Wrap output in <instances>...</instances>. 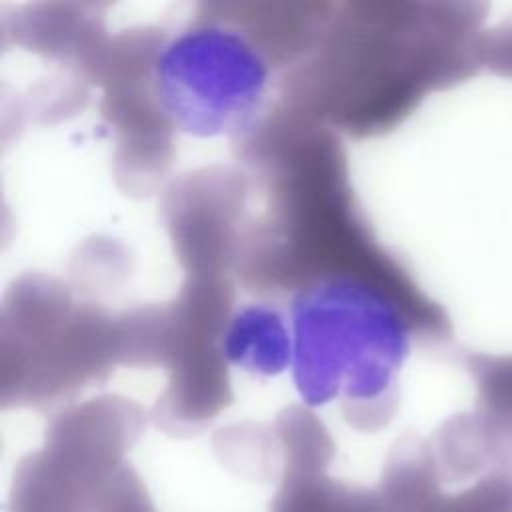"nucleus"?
Wrapping results in <instances>:
<instances>
[{
  "label": "nucleus",
  "mask_w": 512,
  "mask_h": 512,
  "mask_svg": "<svg viewBox=\"0 0 512 512\" xmlns=\"http://www.w3.org/2000/svg\"><path fill=\"white\" fill-rule=\"evenodd\" d=\"M336 276L292 302L294 384L308 406L342 398L348 422L374 432L394 414V382L412 332L448 338V318L420 292ZM396 290H414L396 288Z\"/></svg>",
  "instance_id": "nucleus-1"
},
{
  "label": "nucleus",
  "mask_w": 512,
  "mask_h": 512,
  "mask_svg": "<svg viewBox=\"0 0 512 512\" xmlns=\"http://www.w3.org/2000/svg\"><path fill=\"white\" fill-rule=\"evenodd\" d=\"M152 82L158 108L178 128L216 136L254 126L268 96L270 66L238 28L206 22L158 48Z\"/></svg>",
  "instance_id": "nucleus-2"
},
{
  "label": "nucleus",
  "mask_w": 512,
  "mask_h": 512,
  "mask_svg": "<svg viewBox=\"0 0 512 512\" xmlns=\"http://www.w3.org/2000/svg\"><path fill=\"white\" fill-rule=\"evenodd\" d=\"M140 432V412L120 402L88 404L58 418L46 446L14 470L8 512H94Z\"/></svg>",
  "instance_id": "nucleus-3"
},
{
  "label": "nucleus",
  "mask_w": 512,
  "mask_h": 512,
  "mask_svg": "<svg viewBox=\"0 0 512 512\" xmlns=\"http://www.w3.org/2000/svg\"><path fill=\"white\" fill-rule=\"evenodd\" d=\"M220 350L236 368L276 376L292 366V330L278 310L266 304L244 306L222 328Z\"/></svg>",
  "instance_id": "nucleus-4"
},
{
  "label": "nucleus",
  "mask_w": 512,
  "mask_h": 512,
  "mask_svg": "<svg viewBox=\"0 0 512 512\" xmlns=\"http://www.w3.org/2000/svg\"><path fill=\"white\" fill-rule=\"evenodd\" d=\"M270 512H390L378 488L354 486L320 472L282 476Z\"/></svg>",
  "instance_id": "nucleus-5"
},
{
  "label": "nucleus",
  "mask_w": 512,
  "mask_h": 512,
  "mask_svg": "<svg viewBox=\"0 0 512 512\" xmlns=\"http://www.w3.org/2000/svg\"><path fill=\"white\" fill-rule=\"evenodd\" d=\"M464 366L476 380L482 416L512 428V356L468 352Z\"/></svg>",
  "instance_id": "nucleus-6"
},
{
  "label": "nucleus",
  "mask_w": 512,
  "mask_h": 512,
  "mask_svg": "<svg viewBox=\"0 0 512 512\" xmlns=\"http://www.w3.org/2000/svg\"><path fill=\"white\" fill-rule=\"evenodd\" d=\"M94 512H156L138 474L124 464L100 490Z\"/></svg>",
  "instance_id": "nucleus-7"
},
{
  "label": "nucleus",
  "mask_w": 512,
  "mask_h": 512,
  "mask_svg": "<svg viewBox=\"0 0 512 512\" xmlns=\"http://www.w3.org/2000/svg\"><path fill=\"white\" fill-rule=\"evenodd\" d=\"M478 62L500 76L512 78V18L478 38Z\"/></svg>",
  "instance_id": "nucleus-8"
}]
</instances>
